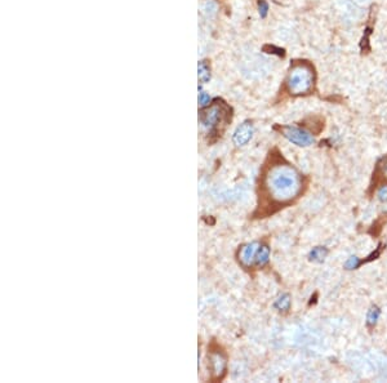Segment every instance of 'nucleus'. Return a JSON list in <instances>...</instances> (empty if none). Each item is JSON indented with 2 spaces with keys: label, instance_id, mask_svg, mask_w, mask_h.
I'll list each match as a JSON object with an SVG mask.
<instances>
[{
  "label": "nucleus",
  "instance_id": "9d476101",
  "mask_svg": "<svg viewBox=\"0 0 387 383\" xmlns=\"http://www.w3.org/2000/svg\"><path fill=\"white\" fill-rule=\"evenodd\" d=\"M290 303H292V299H290L289 294H281V296L276 299L275 303H274V307H275L279 312L285 314V312L289 311Z\"/></svg>",
  "mask_w": 387,
  "mask_h": 383
},
{
  "label": "nucleus",
  "instance_id": "f3484780",
  "mask_svg": "<svg viewBox=\"0 0 387 383\" xmlns=\"http://www.w3.org/2000/svg\"><path fill=\"white\" fill-rule=\"evenodd\" d=\"M377 197L381 203H387V185H382L377 191Z\"/></svg>",
  "mask_w": 387,
  "mask_h": 383
},
{
  "label": "nucleus",
  "instance_id": "a211bd4d",
  "mask_svg": "<svg viewBox=\"0 0 387 383\" xmlns=\"http://www.w3.org/2000/svg\"><path fill=\"white\" fill-rule=\"evenodd\" d=\"M209 102H211V97H209V94H207L205 92H201L200 94H199V104H200V106H207V105H209Z\"/></svg>",
  "mask_w": 387,
  "mask_h": 383
},
{
  "label": "nucleus",
  "instance_id": "6ab92c4d",
  "mask_svg": "<svg viewBox=\"0 0 387 383\" xmlns=\"http://www.w3.org/2000/svg\"><path fill=\"white\" fill-rule=\"evenodd\" d=\"M378 168H380L381 173H382V176L387 179V156H385V158L380 161Z\"/></svg>",
  "mask_w": 387,
  "mask_h": 383
},
{
  "label": "nucleus",
  "instance_id": "1a4fd4ad",
  "mask_svg": "<svg viewBox=\"0 0 387 383\" xmlns=\"http://www.w3.org/2000/svg\"><path fill=\"white\" fill-rule=\"evenodd\" d=\"M328 249L325 247H315L312 248V251L308 255V259L314 263H322L325 261L326 255H328Z\"/></svg>",
  "mask_w": 387,
  "mask_h": 383
},
{
  "label": "nucleus",
  "instance_id": "9b49d317",
  "mask_svg": "<svg viewBox=\"0 0 387 383\" xmlns=\"http://www.w3.org/2000/svg\"><path fill=\"white\" fill-rule=\"evenodd\" d=\"M381 316V310L377 306H372L366 312V325L369 328H374L377 325V322L380 320Z\"/></svg>",
  "mask_w": 387,
  "mask_h": 383
},
{
  "label": "nucleus",
  "instance_id": "f257e3e1",
  "mask_svg": "<svg viewBox=\"0 0 387 383\" xmlns=\"http://www.w3.org/2000/svg\"><path fill=\"white\" fill-rule=\"evenodd\" d=\"M259 199L269 207L283 208L303 191V178L297 169L284 161H273L262 173Z\"/></svg>",
  "mask_w": 387,
  "mask_h": 383
},
{
  "label": "nucleus",
  "instance_id": "2eb2a0df",
  "mask_svg": "<svg viewBox=\"0 0 387 383\" xmlns=\"http://www.w3.org/2000/svg\"><path fill=\"white\" fill-rule=\"evenodd\" d=\"M263 52L271 54H278L280 57H283L284 54H285V50L281 49V48L275 47V45H265V47H263Z\"/></svg>",
  "mask_w": 387,
  "mask_h": 383
},
{
  "label": "nucleus",
  "instance_id": "dca6fc26",
  "mask_svg": "<svg viewBox=\"0 0 387 383\" xmlns=\"http://www.w3.org/2000/svg\"><path fill=\"white\" fill-rule=\"evenodd\" d=\"M258 12H259V16L262 18H265L269 13V4L266 3L265 0H259L258 1Z\"/></svg>",
  "mask_w": 387,
  "mask_h": 383
},
{
  "label": "nucleus",
  "instance_id": "4468645a",
  "mask_svg": "<svg viewBox=\"0 0 387 383\" xmlns=\"http://www.w3.org/2000/svg\"><path fill=\"white\" fill-rule=\"evenodd\" d=\"M370 29H366L364 31V35H363L362 43H360V48H362V53H368L370 50V45H369V36H370Z\"/></svg>",
  "mask_w": 387,
  "mask_h": 383
},
{
  "label": "nucleus",
  "instance_id": "6e6552de",
  "mask_svg": "<svg viewBox=\"0 0 387 383\" xmlns=\"http://www.w3.org/2000/svg\"><path fill=\"white\" fill-rule=\"evenodd\" d=\"M270 259V248L266 244H261V247L258 249L257 255H256V269H262L263 266H266L269 263Z\"/></svg>",
  "mask_w": 387,
  "mask_h": 383
},
{
  "label": "nucleus",
  "instance_id": "f03ea898",
  "mask_svg": "<svg viewBox=\"0 0 387 383\" xmlns=\"http://www.w3.org/2000/svg\"><path fill=\"white\" fill-rule=\"evenodd\" d=\"M285 85L292 96L311 93L315 85V71L312 64L306 61L294 62L288 72Z\"/></svg>",
  "mask_w": 387,
  "mask_h": 383
},
{
  "label": "nucleus",
  "instance_id": "20e7f679",
  "mask_svg": "<svg viewBox=\"0 0 387 383\" xmlns=\"http://www.w3.org/2000/svg\"><path fill=\"white\" fill-rule=\"evenodd\" d=\"M280 132L289 142H292L293 145L298 147H307L311 146L314 144V137L308 130L298 127H280Z\"/></svg>",
  "mask_w": 387,
  "mask_h": 383
},
{
  "label": "nucleus",
  "instance_id": "7ed1b4c3",
  "mask_svg": "<svg viewBox=\"0 0 387 383\" xmlns=\"http://www.w3.org/2000/svg\"><path fill=\"white\" fill-rule=\"evenodd\" d=\"M231 108L222 102V101H215V104H212L207 108H204L200 112V123L201 126L205 129H208L209 132H215L222 124L229 122L230 116H231Z\"/></svg>",
  "mask_w": 387,
  "mask_h": 383
},
{
  "label": "nucleus",
  "instance_id": "0eeeda50",
  "mask_svg": "<svg viewBox=\"0 0 387 383\" xmlns=\"http://www.w3.org/2000/svg\"><path fill=\"white\" fill-rule=\"evenodd\" d=\"M253 132H255V129H253V126H252L251 122L241 123L240 126L236 128V130L234 132V136H233L234 145L237 147L245 146V145L252 140Z\"/></svg>",
  "mask_w": 387,
  "mask_h": 383
},
{
  "label": "nucleus",
  "instance_id": "ddd939ff",
  "mask_svg": "<svg viewBox=\"0 0 387 383\" xmlns=\"http://www.w3.org/2000/svg\"><path fill=\"white\" fill-rule=\"evenodd\" d=\"M363 261L360 259L359 257H356V255H351V257L347 258V261L344 262V267L346 270H348V271H351V270H355L358 269L359 266L362 265Z\"/></svg>",
  "mask_w": 387,
  "mask_h": 383
},
{
  "label": "nucleus",
  "instance_id": "423d86ee",
  "mask_svg": "<svg viewBox=\"0 0 387 383\" xmlns=\"http://www.w3.org/2000/svg\"><path fill=\"white\" fill-rule=\"evenodd\" d=\"M259 247H261V243L253 241V243L244 244L239 248L236 257L239 263L243 266L244 269H253L255 267L256 255H257Z\"/></svg>",
  "mask_w": 387,
  "mask_h": 383
},
{
  "label": "nucleus",
  "instance_id": "f8f14e48",
  "mask_svg": "<svg viewBox=\"0 0 387 383\" xmlns=\"http://www.w3.org/2000/svg\"><path fill=\"white\" fill-rule=\"evenodd\" d=\"M197 75H199V80L200 83L205 84L208 83L211 79V71H209V66L205 61H200L197 64Z\"/></svg>",
  "mask_w": 387,
  "mask_h": 383
},
{
  "label": "nucleus",
  "instance_id": "39448f33",
  "mask_svg": "<svg viewBox=\"0 0 387 383\" xmlns=\"http://www.w3.org/2000/svg\"><path fill=\"white\" fill-rule=\"evenodd\" d=\"M226 366H227V359L222 351L218 348L208 351V368L211 369L212 380L218 381L222 380V377L226 373Z\"/></svg>",
  "mask_w": 387,
  "mask_h": 383
}]
</instances>
